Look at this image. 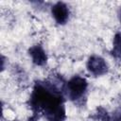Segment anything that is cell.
Segmentation results:
<instances>
[{"mask_svg":"<svg viewBox=\"0 0 121 121\" xmlns=\"http://www.w3.org/2000/svg\"><path fill=\"white\" fill-rule=\"evenodd\" d=\"M111 121H121V107L116 109L111 117Z\"/></svg>","mask_w":121,"mask_h":121,"instance_id":"52a82bcc","label":"cell"},{"mask_svg":"<svg viewBox=\"0 0 121 121\" xmlns=\"http://www.w3.org/2000/svg\"><path fill=\"white\" fill-rule=\"evenodd\" d=\"M28 55L32 62L37 66H43L47 62V55L41 44H34L28 49Z\"/></svg>","mask_w":121,"mask_h":121,"instance_id":"5b68a950","label":"cell"},{"mask_svg":"<svg viewBox=\"0 0 121 121\" xmlns=\"http://www.w3.org/2000/svg\"><path fill=\"white\" fill-rule=\"evenodd\" d=\"M88 89V82L86 78L80 76L72 77L64 86V94L73 102L80 101L86 95Z\"/></svg>","mask_w":121,"mask_h":121,"instance_id":"7a4b0ae2","label":"cell"},{"mask_svg":"<svg viewBox=\"0 0 121 121\" xmlns=\"http://www.w3.org/2000/svg\"><path fill=\"white\" fill-rule=\"evenodd\" d=\"M64 86L61 79L37 81L28 100L33 117L43 114L46 121H65Z\"/></svg>","mask_w":121,"mask_h":121,"instance_id":"6da1fadb","label":"cell"},{"mask_svg":"<svg viewBox=\"0 0 121 121\" xmlns=\"http://www.w3.org/2000/svg\"><path fill=\"white\" fill-rule=\"evenodd\" d=\"M117 15H118V19H119V22L121 24V7L118 8V10H117Z\"/></svg>","mask_w":121,"mask_h":121,"instance_id":"ba28073f","label":"cell"},{"mask_svg":"<svg viewBox=\"0 0 121 121\" xmlns=\"http://www.w3.org/2000/svg\"><path fill=\"white\" fill-rule=\"evenodd\" d=\"M111 55L115 59H121V32H116L113 36Z\"/></svg>","mask_w":121,"mask_h":121,"instance_id":"8992f818","label":"cell"},{"mask_svg":"<svg viewBox=\"0 0 121 121\" xmlns=\"http://www.w3.org/2000/svg\"><path fill=\"white\" fill-rule=\"evenodd\" d=\"M86 67L88 72L95 77L103 76L109 70L108 63L106 62V60L102 57L97 55H93L89 57L86 63Z\"/></svg>","mask_w":121,"mask_h":121,"instance_id":"3957f363","label":"cell"},{"mask_svg":"<svg viewBox=\"0 0 121 121\" xmlns=\"http://www.w3.org/2000/svg\"><path fill=\"white\" fill-rule=\"evenodd\" d=\"M51 13H52V16H53V18L57 24L65 25L69 19L70 11H69V9L65 3L57 2L52 6Z\"/></svg>","mask_w":121,"mask_h":121,"instance_id":"277c9868","label":"cell"}]
</instances>
